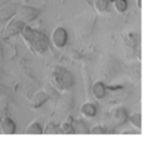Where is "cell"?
Listing matches in <instances>:
<instances>
[{"label": "cell", "mask_w": 148, "mask_h": 143, "mask_svg": "<svg viewBox=\"0 0 148 143\" xmlns=\"http://www.w3.org/2000/svg\"><path fill=\"white\" fill-rule=\"evenodd\" d=\"M2 45H1V42H0V64L3 60V51H2Z\"/></svg>", "instance_id": "cell-22"}, {"label": "cell", "mask_w": 148, "mask_h": 143, "mask_svg": "<svg viewBox=\"0 0 148 143\" xmlns=\"http://www.w3.org/2000/svg\"><path fill=\"white\" fill-rule=\"evenodd\" d=\"M5 2H6V0H0V6H2Z\"/></svg>", "instance_id": "cell-24"}, {"label": "cell", "mask_w": 148, "mask_h": 143, "mask_svg": "<svg viewBox=\"0 0 148 143\" xmlns=\"http://www.w3.org/2000/svg\"><path fill=\"white\" fill-rule=\"evenodd\" d=\"M79 112H80V114L82 115L83 117H85V118H93V117L97 115V106H95L93 102L87 100V102H83V104H81Z\"/></svg>", "instance_id": "cell-12"}, {"label": "cell", "mask_w": 148, "mask_h": 143, "mask_svg": "<svg viewBox=\"0 0 148 143\" xmlns=\"http://www.w3.org/2000/svg\"><path fill=\"white\" fill-rule=\"evenodd\" d=\"M25 133L27 134H43V129H42L41 125L38 122H32L29 124V126L25 129Z\"/></svg>", "instance_id": "cell-18"}, {"label": "cell", "mask_w": 148, "mask_h": 143, "mask_svg": "<svg viewBox=\"0 0 148 143\" xmlns=\"http://www.w3.org/2000/svg\"><path fill=\"white\" fill-rule=\"evenodd\" d=\"M108 1H109V2H113L114 0H108Z\"/></svg>", "instance_id": "cell-26"}, {"label": "cell", "mask_w": 148, "mask_h": 143, "mask_svg": "<svg viewBox=\"0 0 148 143\" xmlns=\"http://www.w3.org/2000/svg\"><path fill=\"white\" fill-rule=\"evenodd\" d=\"M107 121H103V128L108 132V130H114L117 127L123 125L127 121L128 114L127 110L124 107L118 106L113 108L109 113L107 114Z\"/></svg>", "instance_id": "cell-3"}, {"label": "cell", "mask_w": 148, "mask_h": 143, "mask_svg": "<svg viewBox=\"0 0 148 143\" xmlns=\"http://www.w3.org/2000/svg\"><path fill=\"white\" fill-rule=\"evenodd\" d=\"M42 12L43 10L40 8L29 6L27 4H18L14 16L27 25V23H31L37 19L42 14Z\"/></svg>", "instance_id": "cell-4"}, {"label": "cell", "mask_w": 148, "mask_h": 143, "mask_svg": "<svg viewBox=\"0 0 148 143\" xmlns=\"http://www.w3.org/2000/svg\"><path fill=\"white\" fill-rule=\"evenodd\" d=\"M127 120H129L130 124L133 127H135L136 129H141V115L139 113H134L133 115H131L130 117H128Z\"/></svg>", "instance_id": "cell-20"}, {"label": "cell", "mask_w": 148, "mask_h": 143, "mask_svg": "<svg viewBox=\"0 0 148 143\" xmlns=\"http://www.w3.org/2000/svg\"><path fill=\"white\" fill-rule=\"evenodd\" d=\"M112 3H113L114 9L116 10V12L120 13V14L124 13L128 8L127 0H114Z\"/></svg>", "instance_id": "cell-15"}, {"label": "cell", "mask_w": 148, "mask_h": 143, "mask_svg": "<svg viewBox=\"0 0 148 143\" xmlns=\"http://www.w3.org/2000/svg\"><path fill=\"white\" fill-rule=\"evenodd\" d=\"M10 98H11L10 89L5 84L0 83V102L2 100V107L7 106Z\"/></svg>", "instance_id": "cell-13"}, {"label": "cell", "mask_w": 148, "mask_h": 143, "mask_svg": "<svg viewBox=\"0 0 148 143\" xmlns=\"http://www.w3.org/2000/svg\"><path fill=\"white\" fill-rule=\"evenodd\" d=\"M48 98H49V96L46 94V91H44V90H38L32 96L29 104H31V107L33 109H39L41 108V106H43L47 102Z\"/></svg>", "instance_id": "cell-10"}, {"label": "cell", "mask_w": 148, "mask_h": 143, "mask_svg": "<svg viewBox=\"0 0 148 143\" xmlns=\"http://www.w3.org/2000/svg\"><path fill=\"white\" fill-rule=\"evenodd\" d=\"M88 133H90V134H106L107 133V131H106V129L103 128V125H95V126H92L90 128V130L88 131Z\"/></svg>", "instance_id": "cell-21"}, {"label": "cell", "mask_w": 148, "mask_h": 143, "mask_svg": "<svg viewBox=\"0 0 148 143\" xmlns=\"http://www.w3.org/2000/svg\"><path fill=\"white\" fill-rule=\"evenodd\" d=\"M142 0H136V5L139 9H141V6H142Z\"/></svg>", "instance_id": "cell-23"}, {"label": "cell", "mask_w": 148, "mask_h": 143, "mask_svg": "<svg viewBox=\"0 0 148 143\" xmlns=\"http://www.w3.org/2000/svg\"><path fill=\"white\" fill-rule=\"evenodd\" d=\"M95 10L99 13H103L109 7V1L108 0H93Z\"/></svg>", "instance_id": "cell-19"}, {"label": "cell", "mask_w": 148, "mask_h": 143, "mask_svg": "<svg viewBox=\"0 0 148 143\" xmlns=\"http://www.w3.org/2000/svg\"><path fill=\"white\" fill-rule=\"evenodd\" d=\"M25 25L23 21H19L15 16L11 17L5 25V28L2 32V38L3 39H8V38L14 37L16 35H19L23 28Z\"/></svg>", "instance_id": "cell-6"}, {"label": "cell", "mask_w": 148, "mask_h": 143, "mask_svg": "<svg viewBox=\"0 0 148 143\" xmlns=\"http://www.w3.org/2000/svg\"><path fill=\"white\" fill-rule=\"evenodd\" d=\"M0 131L2 134L5 135H12L16 131V125L14 121L9 117H4L0 122Z\"/></svg>", "instance_id": "cell-9"}, {"label": "cell", "mask_w": 148, "mask_h": 143, "mask_svg": "<svg viewBox=\"0 0 148 143\" xmlns=\"http://www.w3.org/2000/svg\"><path fill=\"white\" fill-rule=\"evenodd\" d=\"M72 127H73L74 134H87L88 130H87L86 126L83 124L81 121H72Z\"/></svg>", "instance_id": "cell-17"}, {"label": "cell", "mask_w": 148, "mask_h": 143, "mask_svg": "<svg viewBox=\"0 0 148 143\" xmlns=\"http://www.w3.org/2000/svg\"><path fill=\"white\" fill-rule=\"evenodd\" d=\"M29 0H21V2H23V4H27V2H29Z\"/></svg>", "instance_id": "cell-25"}, {"label": "cell", "mask_w": 148, "mask_h": 143, "mask_svg": "<svg viewBox=\"0 0 148 143\" xmlns=\"http://www.w3.org/2000/svg\"><path fill=\"white\" fill-rule=\"evenodd\" d=\"M50 83L56 90L64 91L73 86L74 78L67 68L63 66H54L50 71Z\"/></svg>", "instance_id": "cell-2"}, {"label": "cell", "mask_w": 148, "mask_h": 143, "mask_svg": "<svg viewBox=\"0 0 148 143\" xmlns=\"http://www.w3.org/2000/svg\"><path fill=\"white\" fill-rule=\"evenodd\" d=\"M68 41V33L63 27H56L51 34V42L56 49H63Z\"/></svg>", "instance_id": "cell-7"}, {"label": "cell", "mask_w": 148, "mask_h": 143, "mask_svg": "<svg viewBox=\"0 0 148 143\" xmlns=\"http://www.w3.org/2000/svg\"><path fill=\"white\" fill-rule=\"evenodd\" d=\"M72 117L67 116L65 121L62 122V124L60 125V128L62 130V133L63 134H74V131H73V127H72Z\"/></svg>", "instance_id": "cell-14"}, {"label": "cell", "mask_w": 148, "mask_h": 143, "mask_svg": "<svg viewBox=\"0 0 148 143\" xmlns=\"http://www.w3.org/2000/svg\"><path fill=\"white\" fill-rule=\"evenodd\" d=\"M74 106V96L70 89L62 91L57 102V112L60 117H67Z\"/></svg>", "instance_id": "cell-5"}, {"label": "cell", "mask_w": 148, "mask_h": 143, "mask_svg": "<svg viewBox=\"0 0 148 143\" xmlns=\"http://www.w3.org/2000/svg\"><path fill=\"white\" fill-rule=\"evenodd\" d=\"M43 134H62V130L55 123L49 122L43 130Z\"/></svg>", "instance_id": "cell-16"}, {"label": "cell", "mask_w": 148, "mask_h": 143, "mask_svg": "<svg viewBox=\"0 0 148 143\" xmlns=\"http://www.w3.org/2000/svg\"><path fill=\"white\" fill-rule=\"evenodd\" d=\"M90 91L92 94L93 98L95 100H99L105 98L106 92H107V87H106L105 83L103 81L97 80V81L93 82L92 85H90Z\"/></svg>", "instance_id": "cell-11"}, {"label": "cell", "mask_w": 148, "mask_h": 143, "mask_svg": "<svg viewBox=\"0 0 148 143\" xmlns=\"http://www.w3.org/2000/svg\"><path fill=\"white\" fill-rule=\"evenodd\" d=\"M19 35L25 43V45L29 47V49L33 53L42 55L49 48V42L43 32L32 29L25 25L19 33Z\"/></svg>", "instance_id": "cell-1"}, {"label": "cell", "mask_w": 148, "mask_h": 143, "mask_svg": "<svg viewBox=\"0 0 148 143\" xmlns=\"http://www.w3.org/2000/svg\"><path fill=\"white\" fill-rule=\"evenodd\" d=\"M18 4L17 2H5L2 6H0V25H4L14 16Z\"/></svg>", "instance_id": "cell-8"}]
</instances>
